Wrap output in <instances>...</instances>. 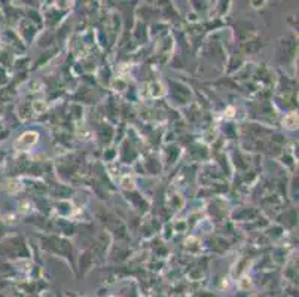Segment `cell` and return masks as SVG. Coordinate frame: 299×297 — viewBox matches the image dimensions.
<instances>
[{
	"instance_id": "2",
	"label": "cell",
	"mask_w": 299,
	"mask_h": 297,
	"mask_svg": "<svg viewBox=\"0 0 299 297\" xmlns=\"http://www.w3.org/2000/svg\"><path fill=\"white\" fill-rule=\"evenodd\" d=\"M284 122H286V125L287 126H295L296 125V122H298V118H296V114H290V116H287V118L284 119Z\"/></svg>"
},
{
	"instance_id": "1",
	"label": "cell",
	"mask_w": 299,
	"mask_h": 297,
	"mask_svg": "<svg viewBox=\"0 0 299 297\" xmlns=\"http://www.w3.org/2000/svg\"><path fill=\"white\" fill-rule=\"evenodd\" d=\"M36 140H37V135L33 134V132H27V134H24L23 137L19 138L18 143H21L23 146H25V144H33V143H36Z\"/></svg>"
},
{
	"instance_id": "3",
	"label": "cell",
	"mask_w": 299,
	"mask_h": 297,
	"mask_svg": "<svg viewBox=\"0 0 299 297\" xmlns=\"http://www.w3.org/2000/svg\"><path fill=\"white\" fill-rule=\"evenodd\" d=\"M43 109H45V104H43V103H40V101L34 103V110H37V112H43Z\"/></svg>"
}]
</instances>
